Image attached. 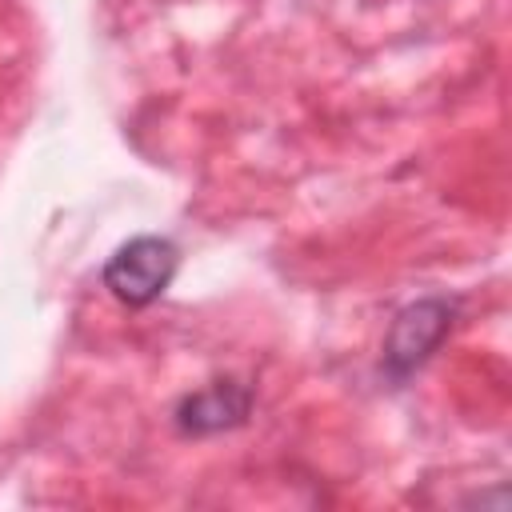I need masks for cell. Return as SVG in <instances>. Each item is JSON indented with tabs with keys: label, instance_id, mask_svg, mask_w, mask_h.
<instances>
[{
	"label": "cell",
	"instance_id": "6da1fadb",
	"mask_svg": "<svg viewBox=\"0 0 512 512\" xmlns=\"http://www.w3.org/2000/svg\"><path fill=\"white\" fill-rule=\"evenodd\" d=\"M180 264V252L168 236H132L128 244H120L108 264H104V288L128 304V308H144L156 296H164V288L172 284Z\"/></svg>",
	"mask_w": 512,
	"mask_h": 512
},
{
	"label": "cell",
	"instance_id": "7a4b0ae2",
	"mask_svg": "<svg viewBox=\"0 0 512 512\" xmlns=\"http://www.w3.org/2000/svg\"><path fill=\"white\" fill-rule=\"evenodd\" d=\"M452 316H456V308L444 296H424V300L400 308V316L392 320L388 340H384L388 376L404 380L412 368H420L432 356V348L444 340V332L452 328Z\"/></svg>",
	"mask_w": 512,
	"mask_h": 512
},
{
	"label": "cell",
	"instance_id": "3957f363",
	"mask_svg": "<svg viewBox=\"0 0 512 512\" xmlns=\"http://www.w3.org/2000/svg\"><path fill=\"white\" fill-rule=\"evenodd\" d=\"M248 408H252V388L248 384L216 380V384H208L200 392H188L176 404V428L184 436H212V432L244 424Z\"/></svg>",
	"mask_w": 512,
	"mask_h": 512
}]
</instances>
